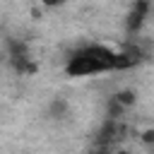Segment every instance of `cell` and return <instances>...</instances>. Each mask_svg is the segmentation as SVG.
I'll return each mask as SVG.
<instances>
[{
	"label": "cell",
	"instance_id": "5",
	"mask_svg": "<svg viewBox=\"0 0 154 154\" xmlns=\"http://www.w3.org/2000/svg\"><path fill=\"white\" fill-rule=\"evenodd\" d=\"M65 108H67V103H65L63 99H55V101L51 103V111H53V116H58V118L65 113Z\"/></svg>",
	"mask_w": 154,
	"mask_h": 154
},
{
	"label": "cell",
	"instance_id": "8",
	"mask_svg": "<svg viewBox=\"0 0 154 154\" xmlns=\"http://www.w3.org/2000/svg\"><path fill=\"white\" fill-rule=\"evenodd\" d=\"M63 2H67V0H63Z\"/></svg>",
	"mask_w": 154,
	"mask_h": 154
},
{
	"label": "cell",
	"instance_id": "7",
	"mask_svg": "<svg viewBox=\"0 0 154 154\" xmlns=\"http://www.w3.org/2000/svg\"><path fill=\"white\" fill-rule=\"evenodd\" d=\"M108 154H130V152H128V149H120V147H118V149H111Z\"/></svg>",
	"mask_w": 154,
	"mask_h": 154
},
{
	"label": "cell",
	"instance_id": "2",
	"mask_svg": "<svg viewBox=\"0 0 154 154\" xmlns=\"http://www.w3.org/2000/svg\"><path fill=\"white\" fill-rule=\"evenodd\" d=\"M147 14H149V0H135L132 10H130V14H128V22H125L128 34H137V31L142 29Z\"/></svg>",
	"mask_w": 154,
	"mask_h": 154
},
{
	"label": "cell",
	"instance_id": "3",
	"mask_svg": "<svg viewBox=\"0 0 154 154\" xmlns=\"http://www.w3.org/2000/svg\"><path fill=\"white\" fill-rule=\"evenodd\" d=\"M123 111H130L135 103H137V91L132 89V87H120V89H116L113 91V96H111Z\"/></svg>",
	"mask_w": 154,
	"mask_h": 154
},
{
	"label": "cell",
	"instance_id": "1",
	"mask_svg": "<svg viewBox=\"0 0 154 154\" xmlns=\"http://www.w3.org/2000/svg\"><path fill=\"white\" fill-rule=\"evenodd\" d=\"M111 70H118V48L111 46H84L75 51L65 65V72L70 77H89Z\"/></svg>",
	"mask_w": 154,
	"mask_h": 154
},
{
	"label": "cell",
	"instance_id": "6",
	"mask_svg": "<svg viewBox=\"0 0 154 154\" xmlns=\"http://www.w3.org/2000/svg\"><path fill=\"white\" fill-rule=\"evenodd\" d=\"M36 5H41L43 10H53V7H60L63 5V0H34Z\"/></svg>",
	"mask_w": 154,
	"mask_h": 154
},
{
	"label": "cell",
	"instance_id": "4",
	"mask_svg": "<svg viewBox=\"0 0 154 154\" xmlns=\"http://www.w3.org/2000/svg\"><path fill=\"white\" fill-rule=\"evenodd\" d=\"M135 135H137V140L144 144V147H149V149H154V128L152 125H147V128H140V130H135Z\"/></svg>",
	"mask_w": 154,
	"mask_h": 154
}]
</instances>
